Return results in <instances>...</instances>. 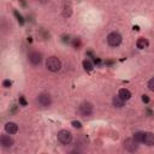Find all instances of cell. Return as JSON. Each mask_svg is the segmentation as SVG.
Here are the masks:
<instances>
[{
	"mask_svg": "<svg viewBox=\"0 0 154 154\" xmlns=\"http://www.w3.org/2000/svg\"><path fill=\"white\" fill-rule=\"evenodd\" d=\"M78 112H79V114L82 117H85V118L87 117H90L94 113V106L89 101H83L79 105V107H78Z\"/></svg>",
	"mask_w": 154,
	"mask_h": 154,
	"instance_id": "4",
	"label": "cell"
},
{
	"mask_svg": "<svg viewBox=\"0 0 154 154\" xmlns=\"http://www.w3.org/2000/svg\"><path fill=\"white\" fill-rule=\"evenodd\" d=\"M57 140L60 144L63 146H67V144H71L72 142V134L69 131V130H60L58 134H57Z\"/></svg>",
	"mask_w": 154,
	"mask_h": 154,
	"instance_id": "2",
	"label": "cell"
},
{
	"mask_svg": "<svg viewBox=\"0 0 154 154\" xmlns=\"http://www.w3.org/2000/svg\"><path fill=\"white\" fill-rule=\"evenodd\" d=\"M38 2H41V4H46V2H48L49 0H37Z\"/></svg>",
	"mask_w": 154,
	"mask_h": 154,
	"instance_id": "20",
	"label": "cell"
},
{
	"mask_svg": "<svg viewBox=\"0 0 154 154\" xmlns=\"http://www.w3.org/2000/svg\"><path fill=\"white\" fill-rule=\"evenodd\" d=\"M28 61H29L31 65L36 66V65L41 64V61H42V54H41L40 52H37V51H31V52L28 54Z\"/></svg>",
	"mask_w": 154,
	"mask_h": 154,
	"instance_id": "7",
	"label": "cell"
},
{
	"mask_svg": "<svg viewBox=\"0 0 154 154\" xmlns=\"http://www.w3.org/2000/svg\"><path fill=\"white\" fill-rule=\"evenodd\" d=\"M11 84H12V83H11V81H10V79H5V81L2 82V87H4V88H10V87H11Z\"/></svg>",
	"mask_w": 154,
	"mask_h": 154,
	"instance_id": "19",
	"label": "cell"
},
{
	"mask_svg": "<svg viewBox=\"0 0 154 154\" xmlns=\"http://www.w3.org/2000/svg\"><path fill=\"white\" fill-rule=\"evenodd\" d=\"M71 125H72L75 129H81V128H82V124H81V122H78V120H73V122L71 123Z\"/></svg>",
	"mask_w": 154,
	"mask_h": 154,
	"instance_id": "18",
	"label": "cell"
},
{
	"mask_svg": "<svg viewBox=\"0 0 154 154\" xmlns=\"http://www.w3.org/2000/svg\"><path fill=\"white\" fill-rule=\"evenodd\" d=\"M13 144H14V140L10 136V134H7V135H1L0 136V146L4 148V149H8V148H11V147H13Z\"/></svg>",
	"mask_w": 154,
	"mask_h": 154,
	"instance_id": "8",
	"label": "cell"
},
{
	"mask_svg": "<svg viewBox=\"0 0 154 154\" xmlns=\"http://www.w3.org/2000/svg\"><path fill=\"white\" fill-rule=\"evenodd\" d=\"M148 45H149V42L146 37H138L137 41H136V47L138 49H144V48L148 47Z\"/></svg>",
	"mask_w": 154,
	"mask_h": 154,
	"instance_id": "14",
	"label": "cell"
},
{
	"mask_svg": "<svg viewBox=\"0 0 154 154\" xmlns=\"http://www.w3.org/2000/svg\"><path fill=\"white\" fill-rule=\"evenodd\" d=\"M124 103H125V101H124L119 95H114V96L112 97V105H113V107H116V108H122V107L124 106Z\"/></svg>",
	"mask_w": 154,
	"mask_h": 154,
	"instance_id": "12",
	"label": "cell"
},
{
	"mask_svg": "<svg viewBox=\"0 0 154 154\" xmlns=\"http://www.w3.org/2000/svg\"><path fill=\"white\" fill-rule=\"evenodd\" d=\"M142 143L146 144L147 147H153L154 146V134L153 132H144Z\"/></svg>",
	"mask_w": 154,
	"mask_h": 154,
	"instance_id": "10",
	"label": "cell"
},
{
	"mask_svg": "<svg viewBox=\"0 0 154 154\" xmlns=\"http://www.w3.org/2000/svg\"><path fill=\"white\" fill-rule=\"evenodd\" d=\"M147 87H148V89H149L150 91H153V93H154V77H153V78H150V79L148 81Z\"/></svg>",
	"mask_w": 154,
	"mask_h": 154,
	"instance_id": "17",
	"label": "cell"
},
{
	"mask_svg": "<svg viewBox=\"0 0 154 154\" xmlns=\"http://www.w3.org/2000/svg\"><path fill=\"white\" fill-rule=\"evenodd\" d=\"M36 102H37V105H38L40 107H42V108H48V107H51V105H52V96H51V94H48V93H41V94L37 95Z\"/></svg>",
	"mask_w": 154,
	"mask_h": 154,
	"instance_id": "3",
	"label": "cell"
},
{
	"mask_svg": "<svg viewBox=\"0 0 154 154\" xmlns=\"http://www.w3.org/2000/svg\"><path fill=\"white\" fill-rule=\"evenodd\" d=\"M45 66L49 72H58L61 69V60L55 55L48 57L45 61Z\"/></svg>",
	"mask_w": 154,
	"mask_h": 154,
	"instance_id": "1",
	"label": "cell"
},
{
	"mask_svg": "<svg viewBox=\"0 0 154 154\" xmlns=\"http://www.w3.org/2000/svg\"><path fill=\"white\" fill-rule=\"evenodd\" d=\"M123 147L128 152H136L138 149V142L134 137H128L123 141Z\"/></svg>",
	"mask_w": 154,
	"mask_h": 154,
	"instance_id": "6",
	"label": "cell"
},
{
	"mask_svg": "<svg viewBox=\"0 0 154 154\" xmlns=\"http://www.w3.org/2000/svg\"><path fill=\"white\" fill-rule=\"evenodd\" d=\"M143 136H144V132L143 131H136L135 134H134V138L138 142V143H142V141H143Z\"/></svg>",
	"mask_w": 154,
	"mask_h": 154,
	"instance_id": "16",
	"label": "cell"
},
{
	"mask_svg": "<svg viewBox=\"0 0 154 154\" xmlns=\"http://www.w3.org/2000/svg\"><path fill=\"white\" fill-rule=\"evenodd\" d=\"M106 40H107L108 46H111V47H118L122 43L123 37H122V35L118 31H112V32H109L107 35Z\"/></svg>",
	"mask_w": 154,
	"mask_h": 154,
	"instance_id": "5",
	"label": "cell"
},
{
	"mask_svg": "<svg viewBox=\"0 0 154 154\" xmlns=\"http://www.w3.org/2000/svg\"><path fill=\"white\" fill-rule=\"evenodd\" d=\"M118 95H119L124 101H128V100L131 99V91H130L129 89H126V88H122V89H119Z\"/></svg>",
	"mask_w": 154,
	"mask_h": 154,
	"instance_id": "13",
	"label": "cell"
},
{
	"mask_svg": "<svg viewBox=\"0 0 154 154\" xmlns=\"http://www.w3.org/2000/svg\"><path fill=\"white\" fill-rule=\"evenodd\" d=\"M61 14H63L64 18H69V17H71V14H72V5H71V2L66 1V2L64 4Z\"/></svg>",
	"mask_w": 154,
	"mask_h": 154,
	"instance_id": "11",
	"label": "cell"
},
{
	"mask_svg": "<svg viewBox=\"0 0 154 154\" xmlns=\"http://www.w3.org/2000/svg\"><path fill=\"white\" fill-rule=\"evenodd\" d=\"M82 65H83V69H84V71H87V72H90V71H93L94 70V65L91 64V61L90 60H83V63H82Z\"/></svg>",
	"mask_w": 154,
	"mask_h": 154,
	"instance_id": "15",
	"label": "cell"
},
{
	"mask_svg": "<svg viewBox=\"0 0 154 154\" xmlns=\"http://www.w3.org/2000/svg\"><path fill=\"white\" fill-rule=\"evenodd\" d=\"M6 134H10V135H14L18 132V124L14 123V122H7L4 126Z\"/></svg>",
	"mask_w": 154,
	"mask_h": 154,
	"instance_id": "9",
	"label": "cell"
}]
</instances>
